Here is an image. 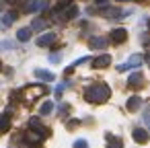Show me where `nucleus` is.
Listing matches in <instances>:
<instances>
[{"instance_id": "9d476101", "label": "nucleus", "mask_w": 150, "mask_h": 148, "mask_svg": "<svg viewBox=\"0 0 150 148\" xmlns=\"http://www.w3.org/2000/svg\"><path fill=\"white\" fill-rule=\"evenodd\" d=\"M56 41V33H45V35H41L39 39H37V45L39 47H47V45H52Z\"/></svg>"}, {"instance_id": "6e6552de", "label": "nucleus", "mask_w": 150, "mask_h": 148, "mask_svg": "<svg viewBox=\"0 0 150 148\" xmlns=\"http://www.w3.org/2000/svg\"><path fill=\"white\" fill-rule=\"evenodd\" d=\"M109 64H111V56L109 54H103V56L93 60V68H107Z\"/></svg>"}, {"instance_id": "9b49d317", "label": "nucleus", "mask_w": 150, "mask_h": 148, "mask_svg": "<svg viewBox=\"0 0 150 148\" xmlns=\"http://www.w3.org/2000/svg\"><path fill=\"white\" fill-rule=\"evenodd\" d=\"M88 45H91L93 50H105V47H107V39H105V37H91V39H88Z\"/></svg>"}, {"instance_id": "4468645a", "label": "nucleus", "mask_w": 150, "mask_h": 148, "mask_svg": "<svg viewBox=\"0 0 150 148\" xmlns=\"http://www.w3.org/2000/svg\"><path fill=\"white\" fill-rule=\"evenodd\" d=\"M142 107V99L140 97H129L127 99V111H138Z\"/></svg>"}, {"instance_id": "cd10ccee", "label": "nucleus", "mask_w": 150, "mask_h": 148, "mask_svg": "<svg viewBox=\"0 0 150 148\" xmlns=\"http://www.w3.org/2000/svg\"><path fill=\"white\" fill-rule=\"evenodd\" d=\"M148 29H150V21H148Z\"/></svg>"}, {"instance_id": "aec40b11", "label": "nucleus", "mask_w": 150, "mask_h": 148, "mask_svg": "<svg viewBox=\"0 0 150 148\" xmlns=\"http://www.w3.org/2000/svg\"><path fill=\"white\" fill-rule=\"evenodd\" d=\"M52 111H54V103H52V101H45V103L41 105V109H39L41 115H47V113H52Z\"/></svg>"}, {"instance_id": "f257e3e1", "label": "nucleus", "mask_w": 150, "mask_h": 148, "mask_svg": "<svg viewBox=\"0 0 150 148\" xmlns=\"http://www.w3.org/2000/svg\"><path fill=\"white\" fill-rule=\"evenodd\" d=\"M84 97H86V101H91V103H105V101L111 97V89H109L105 82H95V84H91V86L86 89Z\"/></svg>"}, {"instance_id": "f03ea898", "label": "nucleus", "mask_w": 150, "mask_h": 148, "mask_svg": "<svg viewBox=\"0 0 150 148\" xmlns=\"http://www.w3.org/2000/svg\"><path fill=\"white\" fill-rule=\"evenodd\" d=\"M76 13H78L76 6H72L70 2H62V4L54 11V17H58L60 21H68V19H74Z\"/></svg>"}, {"instance_id": "20e7f679", "label": "nucleus", "mask_w": 150, "mask_h": 148, "mask_svg": "<svg viewBox=\"0 0 150 148\" xmlns=\"http://www.w3.org/2000/svg\"><path fill=\"white\" fill-rule=\"evenodd\" d=\"M29 127H31V130H35L41 138H47V136H50V130H47L45 125H41V121H39L37 117H31V119H29Z\"/></svg>"}, {"instance_id": "bb28decb", "label": "nucleus", "mask_w": 150, "mask_h": 148, "mask_svg": "<svg viewBox=\"0 0 150 148\" xmlns=\"http://www.w3.org/2000/svg\"><path fill=\"white\" fill-rule=\"evenodd\" d=\"M6 2H17V0H6Z\"/></svg>"}, {"instance_id": "39448f33", "label": "nucleus", "mask_w": 150, "mask_h": 148, "mask_svg": "<svg viewBox=\"0 0 150 148\" xmlns=\"http://www.w3.org/2000/svg\"><path fill=\"white\" fill-rule=\"evenodd\" d=\"M132 138H134V142H138V144H146V142L150 140V134H148L144 127H136V130L132 132Z\"/></svg>"}, {"instance_id": "f8f14e48", "label": "nucleus", "mask_w": 150, "mask_h": 148, "mask_svg": "<svg viewBox=\"0 0 150 148\" xmlns=\"http://www.w3.org/2000/svg\"><path fill=\"white\" fill-rule=\"evenodd\" d=\"M127 84H129V86H142V84H144V76H142L140 72H134V74L127 78Z\"/></svg>"}, {"instance_id": "b1692460", "label": "nucleus", "mask_w": 150, "mask_h": 148, "mask_svg": "<svg viewBox=\"0 0 150 148\" xmlns=\"http://www.w3.org/2000/svg\"><path fill=\"white\" fill-rule=\"evenodd\" d=\"M50 60H52V62H58V60H62V56H60V54H52Z\"/></svg>"}, {"instance_id": "0eeeda50", "label": "nucleus", "mask_w": 150, "mask_h": 148, "mask_svg": "<svg viewBox=\"0 0 150 148\" xmlns=\"http://www.w3.org/2000/svg\"><path fill=\"white\" fill-rule=\"evenodd\" d=\"M127 39V31L125 29H113L111 31V41L113 43H123Z\"/></svg>"}, {"instance_id": "dca6fc26", "label": "nucleus", "mask_w": 150, "mask_h": 148, "mask_svg": "<svg viewBox=\"0 0 150 148\" xmlns=\"http://www.w3.org/2000/svg\"><path fill=\"white\" fill-rule=\"evenodd\" d=\"M105 17L107 19H121L123 13H121V8H105Z\"/></svg>"}, {"instance_id": "1a4fd4ad", "label": "nucleus", "mask_w": 150, "mask_h": 148, "mask_svg": "<svg viewBox=\"0 0 150 148\" xmlns=\"http://www.w3.org/2000/svg\"><path fill=\"white\" fill-rule=\"evenodd\" d=\"M105 140H107V148H123V140L113 134H105Z\"/></svg>"}, {"instance_id": "7ed1b4c3", "label": "nucleus", "mask_w": 150, "mask_h": 148, "mask_svg": "<svg viewBox=\"0 0 150 148\" xmlns=\"http://www.w3.org/2000/svg\"><path fill=\"white\" fill-rule=\"evenodd\" d=\"M140 64H142V56H140V54H132L123 64L117 66V70H119V72H125V70H129V68H138Z\"/></svg>"}, {"instance_id": "a878e982", "label": "nucleus", "mask_w": 150, "mask_h": 148, "mask_svg": "<svg viewBox=\"0 0 150 148\" xmlns=\"http://www.w3.org/2000/svg\"><path fill=\"white\" fill-rule=\"evenodd\" d=\"M146 60H148V64H150V54H148V56H146Z\"/></svg>"}, {"instance_id": "a211bd4d", "label": "nucleus", "mask_w": 150, "mask_h": 148, "mask_svg": "<svg viewBox=\"0 0 150 148\" xmlns=\"http://www.w3.org/2000/svg\"><path fill=\"white\" fill-rule=\"evenodd\" d=\"M35 76L37 78H41V80H54L56 76H54V72H50V70H35Z\"/></svg>"}, {"instance_id": "423d86ee", "label": "nucleus", "mask_w": 150, "mask_h": 148, "mask_svg": "<svg viewBox=\"0 0 150 148\" xmlns=\"http://www.w3.org/2000/svg\"><path fill=\"white\" fill-rule=\"evenodd\" d=\"M47 4H45V0H29V2L25 4V11L27 13H35V11H41V8H45Z\"/></svg>"}, {"instance_id": "ddd939ff", "label": "nucleus", "mask_w": 150, "mask_h": 148, "mask_svg": "<svg viewBox=\"0 0 150 148\" xmlns=\"http://www.w3.org/2000/svg\"><path fill=\"white\" fill-rule=\"evenodd\" d=\"M29 91H31V95H27V101H33V97H35V95H45V93H47V89H45L43 84H41V86H39V84H35V86H31Z\"/></svg>"}, {"instance_id": "f3484780", "label": "nucleus", "mask_w": 150, "mask_h": 148, "mask_svg": "<svg viewBox=\"0 0 150 148\" xmlns=\"http://www.w3.org/2000/svg\"><path fill=\"white\" fill-rule=\"evenodd\" d=\"M17 39H19V41H29V39H31V27L19 29V33H17Z\"/></svg>"}, {"instance_id": "c85d7f7f", "label": "nucleus", "mask_w": 150, "mask_h": 148, "mask_svg": "<svg viewBox=\"0 0 150 148\" xmlns=\"http://www.w3.org/2000/svg\"><path fill=\"white\" fill-rule=\"evenodd\" d=\"M121 2H125V0H121Z\"/></svg>"}, {"instance_id": "6ab92c4d", "label": "nucleus", "mask_w": 150, "mask_h": 148, "mask_svg": "<svg viewBox=\"0 0 150 148\" xmlns=\"http://www.w3.org/2000/svg\"><path fill=\"white\" fill-rule=\"evenodd\" d=\"M15 19H17V15H15V13H6V15H4V19H2V25H4V27H11V25L15 23Z\"/></svg>"}, {"instance_id": "2eb2a0df", "label": "nucleus", "mask_w": 150, "mask_h": 148, "mask_svg": "<svg viewBox=\"0 0 150 148\" xmlns=\"http://www.w3.org/2000/svg\"><path fill=\"white\" fill-rule=\"evenodd\" d=\"M8 127H11V117L6 113H0V134L8 132Z\"/></svg>"}, {"instance_id": "412c9836", "label": "nucleus", "mask_w": 150, "mask_h": 148, "mask_svg": "<svg viewBox=\"0 0 150 148\" xmlns=\"http://www.w3.org/2000/svg\"><path fill=\"white\" fill-rule=\"evenodd\" d=\"M31 29H45V21L35 19V21H33V25H31Z\"/></svg>"}, {"instance_id": "393cba45", "label": "nucleus", "mask_w": 150, "mask_h": 148, "mask_svg": "<svg viewBox=\"0 0 150 148\" xmlns=\"http://www.w3.org/2000/svg\"><path fill=\"white\" fill-rule=\"evenodd\" d=\"M95 2H97V4H105V2H107V0H95Z\"/></svg>"}, {"instance_id": "4be33fe9", "label": "nucleus", "mask_w": 150, "mask_h": 148, "mask_svg": "<svg viewBox=\"0 0 150 148\" xmlns=\"http://www.w3.org/2000/svg\"><path fill=\"white\" fill-rule=\"evenodd\" d=\"M74 148H88V142L86 140H76L74 142Z\"/></svg>"}, {"instance_id": "5701e85b", "label": "nucleus", "mask_w": 150, "mask_h": 148, "mask_svg": "<svg viewBox=\"0 0 150 148\" xmlns=\"http://www.w3.org/2000/svg\"><path fill=\"white\" fill-rule=\"evenodd\" d=\"M66 86H68V84H66V82H64V84H60V86H58V89H56V95H58V97H60V95H62V91H64V89H66Z\"/></svg>"}]
</instances>
